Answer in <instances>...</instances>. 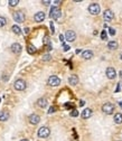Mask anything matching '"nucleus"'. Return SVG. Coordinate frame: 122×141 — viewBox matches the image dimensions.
<instances>
[{
  "mask_svg": "<svg viewBox=\"0 0 122 141\" xmlns=\"http://www.w3.org/2000/svg\"><path fill=\"white\" fill-rule=\"evenodd\" d=\"M50 28H52V33L55 32V29H54V25H53V22H50Z\"/></svg>",
  "mask_w": 122,
  "mask_h": 141,
  "instance_id": "32",
  "label": "nucleus"
},
{
  "mask_svg": "<svg viewBox=\"0 0 122 141\" xmlns=\"http://www.w3.org/2000/svg\"><path fill=\"white\" fill-rule=\"evenodd\" d=\"M102 111H103L105 114H112L113 111H114V105L110 102L104 103L103 106H102Z\"/></svg>",
  "mask_w": 122,
  "mask_h": 141,
  "instance_id": "5",
  "label": "nucleus"
},
{
  "mask_svg": "<svg viewBox=\"0 0 122 141\" xmlns=\"http://www.w3.org/2000/svg\"><path fill=\"white\" fill-rule=\"evenodd\" d=\"M82 57H83L84 60H91V58L93 57V52L92 50H84V52L82 53Z\"/></svg>",
  "mask_w": 122,
  "mask_h": 141,
  "instance_id": "16",
  "label": "nucleus"
},
{
  "mask_svg": "<svg viewBox=\"0 0 122 141\" xmlns=\"http://www.w3.org/2000/svg\"><path fill=\"white\" fill-rule=\"evenodd\" d=\"M56 111V108H55V106H52V108H49V110H48V113H54V112H55Z\"/></svg>",
  "mask_w": 122,
  "mask_h": 141,
  "instance_id": "29",
  "label": "nucleus"
},
{
  "mask_svg": "<svg viewBox=\"0 0 122 141\" xmlns=\"http://www.w3.org/2000/svg\"><path fill=\"white\" fill-rule=\"evenodd\" d=\"M65 39H66L67 41H74L76 39L75 32H73V30H67V32L65 33Z\"/></svg>",
  "mask_w": 122,
  "mask_h": 141,
  "instance_id": "8",
  "label": "nucleus"
},
{
  "mask_svg": "<svg viewBox=\"0 0 122 141\" xmlns=\"http://www.w3.org/2000/svg\"><path fill=\"white\" fill-rule=\"evenodd\" d=\"M24 30H25V34H28V33H29V28H28V27H26Z\"/></svg>",
  "mask_w": 122,
  "mask_h": 141,
  "instance_id": "33",
  "label": "nucleus"
},
{
  "mask_svg": "<svg viewBox=\"0 0 122 141\" xmlns=\"http://www.w3.org/2000/svg\"><path fill=\"white\" fill-rule=\"evenodd\" d=\"M103 18H104V20H105V21H111L112 19L114 18V13H113L111 10L107 9V10H105L103 12Z\"/></svg>",
  "mask_w": 122,
  "mask_h": 141,
  "instance_id": "12",
  "label": "nucleus"
},
{
  "mask_svg": "<svg viewBox=\"0 0 122 141\" xmlns=\"http://www.w3.org/2000/svg\"><path fill=\"white\" fill-rule=\"evenodd\" d=\"M119 75H120V77H121V78H122V69H121V70H120V73H119Z\"/></svg>",
  "mask_w": 122,
  "mask_h": 141,
  "instance_id": "36",
  "label": "nucleus"
},
{
  "mask_svg": "<svg viewBox=\"0 0 122 141\" xmlns=\"http://www.w3.org/2000/svg\"><path fill=\"white\" fill-rule=\"evenodd\" d=\"M84 103H85L84 101H81V102H80V105H81V106H82V105H84Z\"/></svg>",
  "mask_w": 122,
  "mask_h": 141,
  "instance_id": "35",
  "label": "nucleus"
},
{
  "mask_svg": "<svg viewBox=\"0 0 122 141\" xmlns=\"http://www.w3.org/2000/svg\"><path fill=\"white\" fill-rule=\"evenodd\" d=\"M42 4L45 5V6H48V5L50 4V1H42Z\"/></svg>",
  "mask_w": 122,
  "mask_h": 141,
  "instance_id": "31",
  "label": "nucleus"
},
{
  "mask_svg": "<svg viewBox=\"0 0 122 141\" xmlns=\"http://www.w3.org/2000/svg\"><path fill=\"white\" fill-rule=\"evenodd\" d=\"M11 30H12V33L16 34V35H20L21 34V29L19 28V26H17V25H13V26L11 27Z\"/></svg>",
  "mask_w": 122,
  "mask_h": 141,
  "instance_id": "21",
  "label": "nucleus"
},
{
  "mask_svg": "<svg viewBox=\"0 0 122 141\" xmlns=\"http://www.w3.org/2000/svg\"><path fill=\"white\" fill-rule=\"evenodd\" d=\"M26 82L24 80H21V78H19V80H17L15 82V84H13V87H15V90L17 91H24L25 89H26Z\"/></svg>",
  "mask_w": 122,
  "mask_h": 141,
  "instance_id": "3",
  "label": "nucleus"
},
{
  "mask_svg": "<svg viewBox=\"0 0 122 141\" xmlns=\"http://www.w3.org/2000/svg\"><path fill=\"white\" fill-rule=\"evenodd\" d=\"M10 114H9V111H7V110H4V111L0 112V121H2V122H5V121H7L9 119Z\"/></svg>",
  "mask_w": 122,
  "mask_h": 141,
  "instance_id": "14",
  "label": "nucleus"
},
{
  "mask_svg": "<svg viewBox=\"0 0 122 141\" xmlns=\"http://www.w3.org/2000/svg\"><path fill=\"white\" fill-rule=\"evenodd\" d=\"M6 24H7V19H6L5 17L0 16V28L4 27V26H6Z\"/></svg>",
  "mask_w": 122,
  "mask_h": 141,
  "instance_id": "23",
  "label": "nucleus"
},
{
  "mask_svg": "<svg viewBox=\"0 0 122 141\" xmlns=\"http://www.w3.org/2000/svg\"><path fill=\"white\" fill-rule=\"evenodd\" d=\"M119 105H120V108L122 109V102H120V103H119Z\"/></svg>",
  "mask_w": 122,
  "mask_h": 141,
  "instance_id": "37",
  "label": "nucleus"
},
{
  "mask_svg": "<svg viewBox=\"0 0 122 141\" xmlns=\"http://www.w3.org/2000/svg\"><path fill=\"white\" fill-rule=\"evenodd\" d=\"M59 39H61V41H64V36L63 35H59Z\"/></svg>",
  "mask_w": 122,
  "mask_h": 141,
  "instance_id": "34",
  "label": "nucleus"
},
{
  "mask_svg": "<svg viewBox=\"0 0 122 141\" xmlns=\"http://www.w3.org/2000/svg\"><path fill=\"white\" fill-rule=\"evenodd\" d=\"M113 120H114V122L117 123V124H121V123H122V114L121 113L114 114V118H113Z\"/></svg>",
  "mask_w": 122,
  "mask_h": 141,
  "instance_id": "19",
  "label": "nucleus"
},
{
  "mask_svg": "<svg viewBox=\"0 0 122 141\" xmlns=\"http://www.w3.org/2000/svg\"><path fill=\"white\" fill-rule=\"evenodd\" d=\"M47 83L49 86H58L59 84H61V80H59V77H57L56 75H52L48 77Z\"/></svg>",
  "mask_w": 122,
  "mask_h": 141,
  "instance_id": "4",
  "label": "nucleus"
},
{
  "mask_svg": "<svg viewBox=\"0 0 122 141\" xmlns=\"http://www.w3.org/2000/svg\"><path fill=\"white\" fill-rule=\"evenodd\" d=\"M20 141H29L28 139H22V140H20Z\"/></svg>",
  "mask_w": 122,
  "mask_h": 141,
  "instance_id": "38",
  "label": "nucleus"
},
{
  "mask_svg": "<svg viewBox=\"0 0 122 141\" xmlns=\"http://www.w3.org/2000/svg\"><path fill=\"white\" fill-rule=\"evenodd\" d=\"M34 19H35L36 22L44 21V19H45V12H43V11H38V12H36L35 16H34Z\"/></svg>",
  "mask_w": 122,
  "mask_h": 141,
  "instance_id": "13",
  "label": "nucleus"
},
{
  "mask_svg": "<svg viewBox=\"0 0 122 141\" xmlns=\"http://www.w3.org/2000/svg\"><path fill=\"white\" fill-rule=\"evenodd\" d=\"M10 49H11V52H12L13 54L18 55V54H20V53H21V45L18 44V43H15V44H12L10 46Z\"/></svg>",
  "mask_w": 122,
  "mask_h": 141,
  "instance_id": "11",
  "label": "nucleus"
},
{
  "mask_svg": "<svg viewBox=\"0 0 122 141\" xmlns=\"http://www.w3.org/2000/svg\"><path fill=\"white\" fill-rule=\"evenodd\" d=\"M8 4H9V6H11V7H16V6L19 4V0H9Z\"/></svg>",
  "mask_w": 122,
  "mask_h": 141,
  "instance_id": "24",
  "label": "nucleus"
},
{
  "mask_svg": "<svg viewBox=\"0 0 122 141\" xmlns=\"http://www.w3.org/2000/svg\"><path fill=\"white\" fill-rule=\"evenodd\" d=\"M27 52L29 53V54H35V53H36L35 46H34V45H32V44H29V45L27 46Z\"/></svg>",
  "mask_w": 122,
  "mask_h": 141,
  "instance_id": "22",
  "label": "nucleus"
},
{
  "mask_svg": "<svg viewBox=\"0 0 122 141\" xmlns=\"http://www.w3.org/2000/svg\"><path fill=\"white\" fill-rule=\"evenodd\" d=\"M101 38L103 39V40H105V39H106V32H105V30H102V33H101Z\"/></svg>",
  "mask_w": 122,
  "mask_h": 141,
  "instance_id": "25",
  "label": "nucleus"
},
{
  "mask_svg": "<svg viewBox=\"0 0 122 141\" xmlns=\"http://www.w3.org/2000/svg\"><path fill=\"white\" fill-rule=\"evenodd\" d=\"M28 121H29L30 124H37V123H39V121H40V117L37 114H35V113H33L28 117Z\"/></svg>",
  "mask_w": 122,
  "mask_h": 141,
  "instance_id": "9",
  "label": "nucleus"
},
{
  "mask_svg": "<svg viewBox=\"0 0 122 141\" xmlns=\"http://www.w3.org/2000/svg\"><path fill=\"white\" fill-rule=\"evenodd\" d=\"M101 11V7L99 4H96V2H93V4H91L89 6V12L91 15H99Z\"/></svg>",
  "mask_w": 122,
  "mask_h": 141,
  "instance_id": "1",
  "label": "nucleus"
},
{
  "mask_svg": "<svg viewBox=\"0 0 122 141\" xmlns=\"http://www.w3.org/2000/svg\"><path fill=\"white\" fill-rule=\"evenodd\" d=\"M49 16H50V18H52V19H55V20H57L59 17L62 16V11H61V9H59V8H57V7H53L52 10H50Z\"/></svg>",
  "mask_w": 122,
  "mask_h": 141,
  "instance_id": "6",
  "label": "nucleus"
},
{
  "mask_svg": "<svg viewBox=\"0 0 122 141\" xmlns=\"http://www.w3.org/2000/svg\"><path fill=\"white\" fill-rule=\"evenodd\" d=\"M49 60H50V55L49 54H45L44 56H43V61L46 62V61H49Z\"/></svg>",
  "mask_w": 122,
  "mask_h": 141,
  "instance_id": "26",
  "label": "nucleus"
},
{
  "mask_svg": "<svg viewBox=\"0 0 122 141\" xmlns=\"http://www.w3.org/2000/svg\"><path fill=\"white\" fill-rule=\"evenodd\" d=\"M109 34H110L111 36H114V35H115V30L113 29V28L110 27V28H109Z\"/></svg>",
  "mask_w": 122,
  "mask_h": 141,
  "instance_id": "27",
  "label": "nucleus"
},
{
  "mask_svg": "<svg viewBox=\"0 0 122 141\" xmlns=\"http://www.w3.org/2000/svg\"><path fill=\"white\" fill-rule=\"evenodd\" d=\"M12 18H13V20L16 22H18V24H21V22L25 21V15L21 11H15L12 15Z\"/></svg>",
  "mask_w": 122,
  "mask_h": 141,
  "instance_id": "2",
  "label": "nucleus"
},
{
  "mask_svg": "<svg viewBox=\"0 0 122 141\" xmlns=\"http://www.w3.org/2000/svg\"><path fill=\"white\" fill-rule=\"evenodd\" d=\"M105 73H106L107 78H110V80H114L115 76H117V72H115V69L113 67H107Z\"/></svg>",
  "mask_w": 122,
  "mask_h": 141,
  "instance_id": "10",
  "label": "nucleus"
},
{
  "mask_svg": "<svg viewBox=\"0 0 122 141\" xmlns=\"http://www.w3.org/2000/svg\"><path fill=\"white\" fill-rule=\"evenodd\" d=\"M78 115V112L76 111V110H73L72 112H71V117H77Z\"/></svg>",
  "mask_w": 122,
  "mask_h": 141,
  "instance_id": "28",
  "label": "nucleus"
},
{
  "mask_svg": "<svg viewBox=\"0 0 122 141\" xmlns=\"http://www.w3.org/2000/svg\"><path fill=\"white\" fill-rule=\"evenodd\" d=\"M47 104H48L47 98H45V97H40V98H38V101H37V105L39 106V108H46Z\"/></svg>",
  "mask_w": 122,
  "mask_h": 141,
  "instance_id": "15",
  "label": "nucleus"
},
{
  "mask_svg": "<svg viewBox=\"0 0 122 141\" xmlns=\"http://www.w3.org/2000/svg\"><path fill=\"white\" fill-rule=\"evenodd\" d=\"M107 47H109L110 49H117L118 48V43L115 40H111L107 43Z\"/></svg>",
  "mask_w": 122,
  "mask_h": 141,
  "instance_id": "20",
  "label": "nucleus"
},
{
  "mask_svg": "<svg viewBox=\"0 0 122 141\" xmlns=\"http://www.w3.org/2000/svg\"><path fill=\"white\" fill-rule=\"evenodd\" d=\"M92 115V110L91 109H84V111L82 112V118L83 119H89Z\"/></svg>",
  "mask_w": 122,
  "mask_h": 141,
  "instance_id": "17",
  "label": "nucleus"
},
{
  "mask_svg": "<svg viewBox=\"0 0 122 141\" xmlns=\"http://www.w3.org/2000/svg\"><path fill=\"white\" fill-rule=\"evenodd\" d=\"M50 134V130L47 128V126H42L38 130V137L42 138V139H45Z\"/></svg>",
  "mask_w": 122,
  "mask_h": 141,
  "instance_id": "7",
  "label": "nucleus"
},
{
  "mask_svg": "<svg viewBox=\"0 0 122 141\" xmlns=\"http://www.w3.org/2000/svg\"><path fill=\"white\" fill-rule=\"evenodd\" d=\"M69 83L71 85H76L78 83V77L76 75H71L69 78Z\"/></svg>",
  "mask_w": 122,
  "mask_h": 141,
  "instance_id": "18",
  "label": "nucleus"
},
{
  "mask_svg": "<svg viewBox=\"0 0 122 141\" xmlns=\"http://www.w3.org/2000/svg\"><path fill=\"white\" fill-rule=\"evenodd\" d=\"M63 49H64V52H67V50H70V46L66 44H63Z\"/></svg>",
  "mask_w": 122,
  "mask_h": 141,
  "instance_id": "30",
  "label": "nucleus"
}]
</instances>
